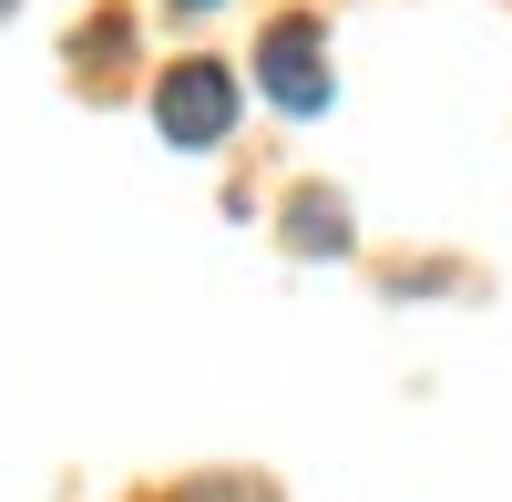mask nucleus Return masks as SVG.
I'll return each instance as SVG.
<instances>
[{
    "mask_svg": "<svg viewBox=\"0 0 512 502\" xmlns=\"http://www.w3.org/2000/svg\"><path fill=\"white\" fill-rule=\"evenodd\" d=\"M154 123L175 144H216L226 123H236V82H226V62H175L164 72V93H154Z\"/></svg>",
    "mask_w": 512,
    "mask_h": 502,
    "instance_id": "f257e3e1",
    "label": "nucleus"
},
{
    "mask_svg": "<svg viewBox=\"0 0 512 502\" xmlns=\"http://www.w3.org/2000/svg\"><path fill=\"white\" fill-rule=\"evenodd\" d=\"M256 72H267V93L287 103V113H318L328 103V52H318V31H267V52H256Z\"/></svg>",
    "mask_w": 512,
    "mask_h": 502,
    "instance_id": "f03ea898",
    "label": "nucleus"
},
{
    "mask_svg": "<svg viewBox=\"0 0 512 502\" xmlns=\"http://www.w3.org/2000/svg\"><path fill=\"white\" fill-rule=\"evenodd\" d=\"M185 11H205V0H185Z\"/></svg>",
    "mask_w": 512,
    "mask_h": 502,
    "instance_id": "7ed1b4c3",
    "label": "nucleus"
}]
</instances>
